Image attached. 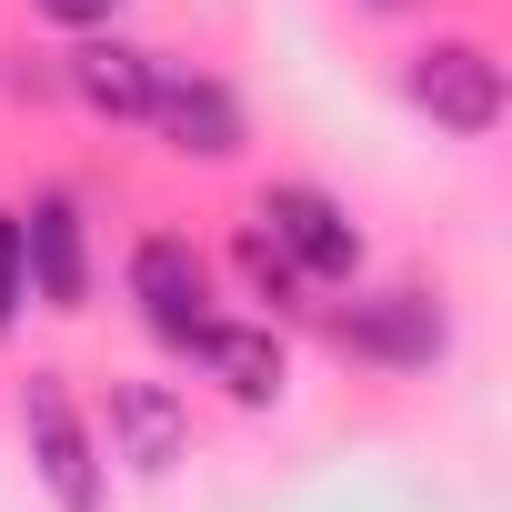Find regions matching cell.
Listing matches in <instances>:
<instances>
[{
	"instance_id": "cell-1",
	"label": "cell",
	"mask_w": 512,
	"mask_h": 512,
	"mask_svg": "<svg viewBox=\"0 0 512 512\" xmlns=\"http://www.w3.org/2000/svg\"><path fill=\"white\" fill-rule=\"evenodd\" d=\"M21 442H31V472H41V492L61 512H111L101 442H91V422H81V402H71L61 372H31L21 382Z\"/></svg>"
},
{
	"instance_id": "cell-13",
	"label": "cell",
	"mask_w": 512,
	"mask_h": 512,
	"mask_svg": "<svg viewBox=\"0 0 512 512\" xmlns=\"http://www.w3.org/2000/svg\"><path fill=\"white\" fill-rule=\"evenodd\" d=\"M41 21H71V31H111L121 21V0H31Z\"/></svg>"
},
{
	"instance_id": "cell-11",
	"label": "cell",
	"mask_w": 512,
	"mask_h": 512,
	"mask_svg": "<svg viewBox=\"0 0 512 512\" xmlns=\"http://www.w3.org/2000/svg\"><path fill=\"white\" fill-rule=\"evenodd\" d=\"M231 262H241V282L262 292L272 312H292V302H302V272H292V251H282V241H272L262 221H241V241H231Z\"/></svg>"
},
{
	"instance_id": "cell-9",
	"label": "cell",
	"mask_w": 512,
	"mask_h": 512,
	"mask_svg": "<svg viewBox=\"0 0 512 512\" xmlns=\"http://www.w3.org/2000/svg\"><path fill=\"white\" fill-rule=\"evenodd\" d=\"M111 452L141 472V482H171L181 452H191V412L171 382H111Z\"/></svg>"
},
{
	"instance_id": "cell-10",
	"label": "cell",
	"mask_w": 512,
	"mask_h": 512,
	"mask_svg": "<svg viewBox=\"0 0 512 512\" xmlns=\"http://www.w3.org/2000/svg\"><path fill=\"white\" fill-rule=\"evenodd\" d=\"M61 81H71V101L91 111V121H151V91H161V61L151 51H131V41H81L71 61H61Z\"/></svg>"
},
{
	"instance_id": "cell-2",
	"label": "cell",
	"mask_w": 512,
	"mask_h": 512,
	"mask_svg": "<svg viewBox=\"0 0 512 512\" xmlns=\"http://www.w3.org/2000/svg\"><path fill=\"white\" fill-rule=\"evenodd\" d=\"M251 221L292 251L302 282H352V272H362V221H352L322 181H272L262 201H251Z\"/></svg>"
},
{
	"instance_id": "cell-7",
	"label": "cell",
	"mask_w": 512,
	"mask_h": 512,
	"mask_svg": "<svg viewBox=\"0 0 512 512\" xmlns=\"http://www.w3.org/2000/svg\"><path fill=\"white\" fill-rule=\"evenodd\" d=\"M181 352H191V362H201V372H211L241 412L282 402V382H292V352H282V332H272V322H221V312H211Z\"/></svg>"
},
{
	"instance_id": "cell-3",
	"label": "cell",
	"mask_w": 512,
	"mask_h": 512,
	"mask_svg": "<svg viewBox=\"0 0 512 512\" xmlns=\"http://www.w3.org/2000/svg\"><path fill=\"white\" fill-rule=\"evenodd\" d=\"M402 91H412V111H432V131H452V141H482V131L502 121V61H492L482 41H432V51H412Z\"/></svg>"
},
{
	"instance_id": "cell-4",
	"label": "cell",
	"mask_w": 512,
	"mask_h": 512,
	"mask_svg": "<svg viewBox=\"0 0 512 512\" xmlns=\"http://www.w3.org/2000/svg\"><path fill=\"white\" fill-rule=\"evenodd\" d=\"M332 342H342L352 362H372V372H432V362L452 352V322H442L432 292H372V302H352V312L332 322Z\"/></svg>"
},
{
	"instance_id": "cell-6",
	"label": "cell",
	"mask_w": 512,
	"mask_h": 512,
	"mask_svg": "<svg viewBox=\"0 0 512 512\" xmlns=\"http://www.w3.org/2000/svg\"><path fill=\"white\" fill-rule=\"evenodd\" d=\"M21 272H31V302L41 312H81L91 302V231H81V201L71 191H41L21 211Z\"/></svg>"
},
{
	"instance_id": "cell-14",
	"label": "cell",
	"mask_w": 512,
	"mask_h": 512,
	"mask_svg": "<svg viewBox=\"0 0 512 512\" xmlns=\"http://www.w3.org/2000/svg\"><path fill=\"white\" fill-rule=\"evenodd\" d=\"M372 11H402V0H372Z\"/></svg>"
},
{
	"instance_id": "cell-8",
	"label": "cell",
	"mask_w": 512,
	"mask_h": 512,
	"mask_svg": "<svg viewBox=\"0 0 512 512\" xmlns=\"http://www.w3.org/2000/svg\"><path fill=\"white\" fill-rule=\"evenodd\" d=\"M151 131H161L181 161H231V151H241V101H231L211 71H161Z\"/></svg>"
},
{
	"instance_id": "cell-12",
	"label": "cell",
	"mask_w": 512,
	"mask_h": 512,
	"mask_svg": "<svg viewBox=\"0 0 512 512\" xmlns=\"http://www.w3.org/2000/svg\"><path fill=\"white\" fill-rule=\"evenodd\" d=\"M21 302H31V272H21V211H0V332L21 322Z\"/></svg>"
},
{
	"instance_id": "cell-5",
	"label": "cell",
	"mask_w": 512,
	"mask_h": 512,
	"mask_svg": "<svg viewBox=\"0 0 512 512\" xmlns=\"http://www.w3.org/2000/svg\"><path fill=\"white\" fill-rule=\"evenodd\" d=\"M131 302H141L151 342L181 352V342L211 322V262H201L181 231H141V241H131Z\"/></svg>"
}]
</instances>
